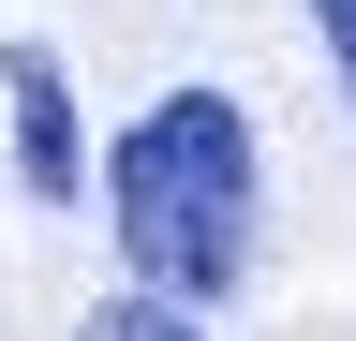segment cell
Returning a JSON list of instances; mask_svg holds the SVG:
<instances>
[{
    "instance_id": "7a4b0ae2",
    "label": "cell",
    "mask_w": 356,
    "mask_h": 341,
    "mask_svg": "<svg viewBox=\"0 0 356 341\" xmlns=\"http://www.w3.org/2000/svg\"><path fill=\"white\" fill-rule=\"evenodd\" d=\"M0 74H15V163H30V193L60 208L74 193V74H60V45H15Z\"/></svg>"
},
{
    "instance_id": "3957f363",
    "label": "cell",
    "mask_w": 356,
    "mask_h": 341,
    "mask_svg": "<svg viewBox=\"0 0 356 341\" xmlns=\"http://www.w3.org/2000/svg\"><path fill=\"white\" fill-rule=\"evenodd\" d=\"M74 341H208V326H193V312H163V282H149V297H119V312H89Z\"/></svg>"
},
{
    "instance_id": "277c9868",
    "label": "cell",
    "mask_w": 356,
    "mask_h": 341,
    "mask_svg": "<svg viewBox=\"0 0 356 341\" xmlns=\"http://www.w3.org/2000/svg\"><path fill=\"white\" fill-rule=\"evenodd\" d=\"M312 30H327V60H341V90H356V0H312Z\"/></svg>"
},
{
    "instance_id": "6da1fadb",
    "label": "cell",
    "mask_w": 356,
    "mask_h": 341,
    "mask_svg": "<svg viewBox=\"0 0 356 341\" xmlns=\"http://www.w3.org/2000/svg\"><path fill=\"white\" fill-rule=\"evenodd\" d=\"M104 208H119V252L163 297H238V267H252V119L222 90H163L104 149Z\"/></svg>"
}]
</instances>
